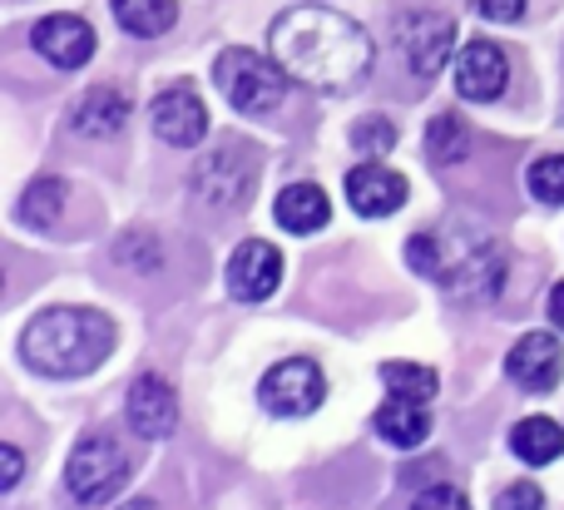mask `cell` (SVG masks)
<instances>
[{
    "label": "cell",
    "mask_w": 564,
    "mask_h": 510,
    "mask_svg": "<svg viewBox=\"0 0 564 510\" xmlns=\"http://www.w3.org/2000/svg\"><path fill=\"white\" fill-rule=\"evenodd\" d=\"M273 59L297 85L347 95L371 75V35L332 6H292L268 30Z\"/></svg>",
    "instance_id": "1"
},
{
    "label": "cell",
    "mask_w": 564,
    "mask_h": 510,
    "mask_svg": "<svg viewBox=\"0 0 564 510\" xmlns=\"http://www.w3.org/2000/svg\"><path fill=\"white\" fill-rule=\"evenodd\" d=\"M115 347V323L95 307H50L20 337V352L45 377H85Z\"/></svg>",
    "instance_id": "2"
},
{
    "label": "cell",
    "mask_w": 564,
    "mask_h": 510,
    "mask_svg": "<svg viewBox=\"0 0 564 510\" xmlns=\"http://www.w3.org/2000/svg\"><path fill=\"white\" fill-rule=\"evenodd\" d=\"M214 79L234 109H243V115H273L282 99H288L292 75L278 65V59L238 45V50H224V55L214 59Z\"/></svg>",
    "instance_id": "3"
},
{
    "label": "cell",
    "mask_w": 564,
    "mask_h": 510,
    "mask_svg": "<svg viewBox=\"0 0 564 510\" xmlns=\"http://www.w3.org/2000/svg\"><path fill=\"white\" fill-rule=\"evenodd\" d=\"M129 481V462L109 436H89L69 452V466H65V486L79 506H99V501H115Z\"/></svg>",
    "instance_id": "4"
},
{
    "label": "cell",
    "mask_w": 564,
    "mask_h": 510,
    "mask_svg": "<svg viewBox=\"0 0 564 510\" xmlns=\"http://www.w3.org/2000/svg\"><path fill=\"white\" fill-rule=\"evenodd\" d=\"M253 184H258V159L248 144L214 149V154H204L194 169V194L214 208H243Z\"/></svg>",
    "instance_id": "5"
},
{
    "label": "cell",
    "mask_w": 564,
    "mask_h": 510,
    "mask_svg": "<svg viewBox=\"0 0 564 510\" xmlns=\"http://www.w3.org/2000/svg\"><path fill=\"white\" fill-rule=\"evenodd\" d=\"M322 397H327V382H322L317 362H307V357H288V362H278L273 372L263 377V387H258L263 412L288 416V422L312 416L322 406Z\"/></svg>",
    "instance_id": "6"
},
{
    "label": "cell",
    "mask_w": 564,
    "mask_h": 510,
    "mask_svg": "<svg viewBox=\"0 0 564 510\" xmlns=\"http://www.w3.org/2000/svg\"><path fill=\"white\" fill-rule=\"evenodd\" d=\"M397 45H401V55H406L411 75L431 79V75H441V65H446L451 50H456V25H451L446 15H436V10H406V15L397 20Z\"/></svg>",
    "instance_id": "7"
},
{
    "label": "cell",
    "mask_w": 564,
    "mask_h": 510,
    "mask_svg": "<svg viewBox=\"0 0 564 510\" xmlns=\"http://www.w3.org/2000/svg\"><path fill=\"white\" fill-rule=\"evenodd\" d=\"M124 416H129V426H134L144 442H164V436H174V426H178V397H174V387H169L164 377H154V372L134 377V387H129V402H124Z\"/></svg>",
    "instance_id": "8"
},
{
    "label": "cell",
    "mask_w": 564,
    "mask_h": 510,
    "mask_svg": "<svg viewBox=\"0 0 564 510\" xmlns=\"http://www.w3.org/2000/svg\"><path fill=\"white\" fill-rule=\"evenodd\" d=\"M506 79H510V59H506V50L500 45H490V40H470V45H460V55H456L460 99L490 105V99L506 95Z\"/></svg>",
    "instance_id": "9"
},
{
    "label": "cell",
    "mask_w": 564,
    "mask_h": 510,
    "mask_svg": "<svg viewBox=\"0 0 564 510\" xmlns=\"http://www.w3.org/2000/svg\"><path fill=\"white\" fill-rule=\"evenodd\" d=\"M282 283V258L273 243H263V238H248V243H238V253L228 258V293L243 297V303H263V297H273Z\"/></svg>",
    "instance_id": "10"
},
{
    "label": "cell",
    "mask_w": 564,
    "mask_h": 510,
    "mask_svg": "<svg viewBox=\"0 0 564 510\" xmlns=\"http://www.w3.org/2000/svg\"><path fill=\"white\" fill-rule=\"evenodd\" d=\"M154 134L174 149H194L208 134V109L188 85H174L154 99Z\"/></svg>",
    "instance_id": "11"
},
{
    "label": "cell",
    "mask_w": 564,
    "mask_h": 510,
    "mask_svg": "<svg viewBox=\"0 0 564 510\" xmlns=\"http://www.w3.org/2000/svg\"><path fill=\"white\" fill-rule=\"evenodd\" d=\"M506 372L516 377V387L525 392H555L564 372V347L550 333H525L506 357Z\"/></svg>",
    "instance_id": "12"
},
{
    "label": "cell",
    "mask_w": 564,
    "mask_h": 510,
    "mask_svg": "<svg viewBox=\"0 0 564 510\" xmlns=\"http://www.w3.org/2000/svg\"><path fill=\"white\" fill-rule=\"evenodd\" d=\"M347 198L361 218H387L406 204V178L391 174V169L377 164V159H367V164H357L347 174Z\"/></svg>",
    "instance_id": "13"
},
{
    "label": "cell",
    "mask_w": 564,
    "mask_h": 510,
    "mask_svg": "<svg viewBox=\"0 0 564 510\" xmlns=\"http://www.w3.org/2000/svg\"><path fill=\"white\" fill-rule=\"evenodd\" d=\"M35 50L50 59L55 69H79L95 55V30L79 15H45L35 25Z\"/></svg>",
    "instance_id": "14"
},
{
    "label": "cell",
    "mask_w": 564,
    "mask_h": 510,
    "mask_svg": "<svg viewBox=\"0 0 564 510\" xmlns=\"http://www.w3.org/2000/svg\"><path fill=\"white\" fill-rule=\"evenodd\" d=\"M371 426H377L381 442L411 452V446H421L431 436V412H426V402H411V397H387L377 406V416H371Z\"/></svg>",
    "instance_id": "15"
},
{
    "label": "cell",
    "mask_w": 564,
    "mask_h": 510,
    "mask_svg": "<svg viewBox=\"0 0 564 510\" xmlns=\"http://www.w3.org/2000/svg\"><path fill=\"white\" fill-rule=\"evenodd\" d=\"M278 224L288 228V234H317V228H327L332 218V204L327 194H322L317 184H288L278 194Z\"/></svg>",
    "instance_id": "16"
},
{
    "label": "cell",
    "mask_w": 564,
    "mask_h": 510,
    "mask_svg": "<svg viewBox=\"0 0 564 510\" xmlns=\"http://www.w3.org/2000/svg\"><path fill=\"white\" fill-rule=\"evenodd\" d=\"M124 124H129V95H119V89H109V85L89 89V95L75 105V129L89 139H109Z\"/></svg>",
    "instance_id": "17"
},
{
    "label": "cell",
    "mask_w": 564,
    "mask_h": 510,
    "mask_svg": "<svg viewBox=\"0 0 564 510\" xmlns=\"http://www.w3.org/2000/svg\"><path fill=\"white\" fill-rule=\"evenodd\" d=\"M510 452L520 456L525 466H550L564 456V426L555 416H525V422H516V432H510Z\"/></svg>",
    "instance_id": "18"
},
{
    "label": "cell",
    "mask_w": 564,
    "mask_h": 510,
    "mask_svg": "<svg viewBox=\"0 0 564 510\" xmlns=\"http://www.w3.org/2000/svg\"><path fill=\"white\" fill-rule=\"evenodd\" d=\"M115 6V20L129 30V35H139V40H154V35H164L169 25L178 20V6L174 0H109Z\"/></svg>",
    "instance_id": "19"
},
{
    "label": "cell",
    "mask_w": 564,
    "mask_h": 510,
    "mask_svg": "<svg viewBox=\"0 0 564 510\" xmlns=\"http://www.w3.org/2000/svg\"><path fill=\"white\" fill-rule=\"evenodd\" d=\"M426 154H431V164H460V159L470 154V129H466V119L460 115H436L426 124Z\"/></svg>",
    "instance_id": "20"
},
{
    "label": "cell",
    "mask_w": 564,
    "mask_h": 510,
    "mask_svg": "<svg viewBox=\"0 0 564 510\" xmlns=\"http://www.w3.org/2000/svg\"><path fill=\"white\" fill-rule=\"evenodd\" d=\"M381 382H387L391 397H411V402L436 397V372L421 362H381Z\"/></svg>",
    "instance_id": "21"
},
{
    "label": "cell",
    "mask_w": 564,
    "mask_h": 510,
    "mask_svg": "<svg viewBox=\"0 0 564 510\" xmlns=\"http://www.w3.org/2000/svg\"><path fill=\"white\" fill-rule=\"evenodd\" d=\"M59 208H65V184L59 178H35L25 188V198H20V218L30 228H50L59 218Z\"/></svg>",
    "instance_id": "22"
},
{
    "label": "cell",
    "mask_w": 564,
    "mask_h": 510,
    "mask_svg": "<svg viewBox=\"0 0 564 510\" xmlns=\"http://www.w3.org/2000/svg\"><path fill=\"white\" fill-rule=\"evenodd\" d=\"M525 184H530V194H535L540 204L564 208V154L535 159V164H530V174H525Z\"/></svg>",
    "instance_id": "23"
},
{
    "label": "cell",
    "mask_w": 564,
    "mask_h": 510,
    "mask_svg": "<svg viewBox=\"0 0 564 510\" xmlns=\"http://www.w3.org/2000/svg\"><path fill=\"white\" fill-rule=\"evenodd\" d=\"M351 144H357V154L381 159L387 149H397V124H391V119H381V115H367V119H357V124H351Z\"/></svg>",
    "instance_id": "24"
},
{
    "label": "cell",
    "mask_w": 564,
    "mask_h": 510,
    "mask_svg": "<svg viewBox=\"0 0 564 510\" xmlns=\"http://www.w3.org/2000/svg\"><path fill=\"white\" fill-rule=\"evenodd\" d=\"M496 510H550V506H545V491H540L535 481H516L500 491Z\"/></svg>",
    "instance_id": "25"
},
{
    "label": "cell",
    "mask_w": 564,
    "mask_h": 510,
    "mask_svg": "<svg viewBox=\"0 0 564 510\" xmlns=\"http://www.w3.org/2000/svg\"><path fill=\"white\" fill-rule=\"evenodd\" d=\"M411 510H470V501H466L460 486H426Z\"/></svg>",
    "instance_id": "26"
},
{
    "label": "cell",
    "mask_w": 564,
    "mask_h": 510,
    "mask_svg": "<svg viewBox=\"0 0 564 510\" xmlns=\"http://www.w3.org/2000/svg\"><path fill=\"white\" fill-rule=\"evenodd\" d=\"M470 10L486 20H496V25H510V20L525 15V0H470Z\"/></svg>",
    "instance_id": "27"
},
{
    "label": "cell",
    "mask_w": 564,
    "mask_h": 510,
    "mask_svg": "<svg viewBox=\"0 0 564 510\" xmlns=\"http://www.w3.org/2000/svg\"><path fill=\"white\" fill-rule=\"evenodd\" d=\"M20 471H25V456L15 446H0V491H10L20 481Z\"/></svg>",
    "instance_id": "28"
},
{
    "label": "cell",
    "mask_w": 564,
    "mask_h": 510,
    "mask_svg": "<svg viewBox=\"0 0 564 510\" xmlns=\"http://www.w3.org/2000/svg\"><path fill=\"white\" fill-rule=\"evenodd\" d=\"M550 323H555L560 333H564V283L550 287Z\"/></svg>",
    "instance_id": "29"
},
{
    "label": "cell",
    "mask_w": 564,
    "mask_h": 510,
    "mask_svg": "<svg viewBox=\"0 0 564 510\" xmlns=\"http://www.w3.org/2000/svg\"><path fill=\"white\" fill-rule=\"evenodd\" d=\"M119 510H159V506H154V501H124Z\"/></svg>",
    "instance_id": "30"
}]
</instances>
